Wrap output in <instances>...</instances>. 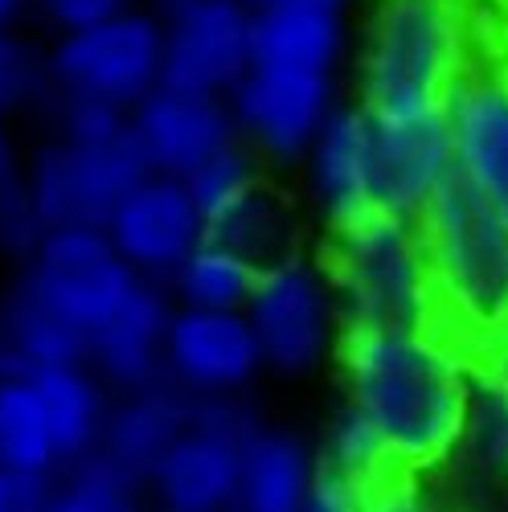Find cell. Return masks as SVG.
I'll use <instances>...</instances> for the list:
<instances>
[{
    "label": "cell",
    "instance_id": "obj_1",
    "mask_svg": "<svg viewBox=\"0 0 508 512\" xmlns=\"http://www.w3.org/2000/svg\"><path fill=\"white\" fill-rule=\"evenodd\" d=\"M336 357L349 406L373 422L402 476L463 447L476 381L435 328H345Z\"/></svg>",
    "mask_w": 508,
    "mask_h": 512
},
{
    "label": "cell",
    "instance_id": "obj_2",
    "mask_svg": "<svg viewBox=\"0 0 508 512\" xmlns=\"http://www.w3.org/2000/svg\"><path fill=\"white\" fill-rule=\"evenodd\" d=\"M345 328H431L439 295L418 222L365 209L328 226L320 259Z\"/></svg>",
    "mask_w": 508,
    "mask_h": 512
},
{
    "label": "cell",
    "instance_id": "obj_3",
    "mask_svg": "<svg viewBox=\"0 0 508 512\" xmlns=\"http://www.w3.org/2000/svg\"><path fill=\"white\" fill-rule=\"evenodd\" d=\"M463 74L451 0H377L357 58V103L369 115L443 111Z\"/></svg>",
    "mask_w": 508,
    "mask_h": 512
},
{
    "label": "cell",
    "instance_id": "obj_4",
    "mask_svg": "<svg viewBox=\"0 0 508 512\" xmlns=\"http://www.w3.org/2000/svg\"><path fill=\"white\" fill-rule=\"evenodd\" d=\"M439 304L472 328L508 324V226L451 181L418 218Z\"/></svg>",
    "mask_w": 508,
    "mask_h": 512
},
{
    "label": "cell",
    "instance_id": "obj_5",
    "mask_svg": "<svg viewBox=\"0 0 508 512\" xmlns=\"http://www.w3.org/2000/svg\"><path fill=\"white\" fill-rule=\"evenodd\" d=\"M152 177V168L127 132L107 144H46L37 148L25 185L41 226L50 230H107L115 209Z\"/></svg>",
    "mask_w": 508,
    "mask_h": 512
},
{
    "label": "cell",
    "instance_id": "obj_6",
    "mask_svg": "<svg viewBox=\"0 0 508 512\" xmlns=\"http://www.w3.org/2000/svg\"><path fill=\"white\" fill-rule=\"evenodd\" d=\"M259 426L263 418L246 394L193 398L189 431L148 476V500L156 512H230L242 476V447Z\"/></svg>",
    "mask_w": 508,
    "mask_h": 512
},
{
    "label": "cell",
    "instance_id": "obj_7",
    "mask_svg": "<svg viewBox=\"0 0 508 512\" xmlns=\"http://www.w3.org/2000/svg\"><path fill=\"white\" fill-rule=\"evenodd\" d=\"M54 95L99 99L132 115L164 82V17L132 9L107 25L58 37L46 54Z\"/></svg>",
    "mask_w": 508,
    "mask_h": 512
},
{
    "label": "cell",
    "instance_id": "obj_8",
    "mask_svg": "<svg viewBox=\"0 0 508 512\" xmlns=\"http://www.w3.org/2000/svg\"><path fill=\"white\" fill-rule=\"evenodd\" d=\"M246 320L259 340L263 365L287 377L320 369L328 357H336L345 336V320L324 267L300 254L259 271Z\"/></svg>",
    "mask_w": 508,
    "mask_h": 512
},
{
    "label": "cell",
    "instance_id": "obj_9",
    "mask_svg": "<svg viewBox=\"0 0 508 512\" xmlns=\"http://www.w3.org/2000/svg\"><path fill=\"white\" fill-rule=\"evenodd\" d=\"M17 283L87 340L144 287V279L119 259L107 230H50Z\"/></svg>",
    "mask_w": 508,
    "mask_h": 512
},
{
    "label": "cell",
    "instance_id": "obj_10",
    "mask_svg": "<svg viewBox=\"0 0 508 512\" xmlns=\"http://www.w3.org/2000/svg\"><path fill=\"white\" fill-rule=\"evenodd\" d=\"M238 140L267 164H304L320 127L341 107L332 74L250 66L226 99Z\"/></svg>",
    "mask_w": 508,
    "mask_h": 512
},
{
    "label": "cell",
    "instance_id": "obj_11",
    "mask_svg": "<svg viewBox=\"0 0 508 512\" xmlns=\"http://www.w3.org/2000/svg\"><path fill=\"white\" fill-rule=\"evenodd\" d=\"M373 119V181L369 201L394 218L418 222L427 205L455 181V140L451 115H369Z\"/></svg>",
    "mask_w": 508,
    "mask_h": 512
},
{
    "label": "cell",
    "instance_id": "obj_12",
    "mask_svg": "<svg viewBox=\"0 0 508 512\" xmlns=\"http://www.w3.org/2000/svg\"><path fill=\"white\" fill-rule=\"evenodd\" d=\"M250 66V9L242 0H197L164 17V87L230 99Z\"/></svg>",
    "mask_w": 508,
    "mask_h": 512
},
{
    "label": "cell",
    "instance_id": "obj_13",
    "mask_svg": "<svg viewBox=\"0 0 508 512\" xmlns=\"http://www.w3.org/2000/svg\"><path fill=\"white\" fill-rule=\"evenodd\" d=\"M107 238L144 283L168 287L173 275L193 259V250L209 238V230L185 185L152 173L115 209V218L107 222Z\"/></svg>",
    "mask_w": 508,
    "mask_h": 512
},
{
    "label": "cell",
    "instance_id": "obj_14",
    "mask_svg": "<svg viewBox=\"0 0 508 512\" xmlns=\"http://www.w3.org/2000/svg\"><path fill=\"white\" fill-rule=\"evenodd\" d=\"M263 369L267 365L246 312H173L164 336V377L189 398L246 394Z\"/></svg>",
    "mask_w": 508,
    "mask_h": 512
},
{
    "label": "cell",
    "instance_id": "obj_15",
    "mask_svg": "<svg viewBox=\"0 0 508 512\" xmlns=\"http://www.w3.org/2000/svg\"><path fill=\"white\" fill-rule=\"evenodd\" d=\"M455 181L508 226V78L468 70L447 103Z\"/></svg>",
    "mask_w": 508,
    "mask_h": 512
},
{
    "label": "cell",
    "instance_id": "obj_16",
    "mask_svg": "<svg viewBox=\"0 0 508 512\" xmlns=\"http://www.w3.org/2000/svg\"><path fill=\"white\" fill-rule=\"evenodd\" d=\"M132 136L156 177L185 181L197 164L238 144V127L226 99L160 87L132 111Z\"/></svg>",
    "mask_w": 508,
    "mask_h": 512
},
{
    "label": "cell",
    "instance_id": "obj_17",
    "mask_svg": "<svg viewBox=\"0 0 508 512\" xmlns=\"http://www.w3.org/2000/svg\"><path fill=\"white\" fill-rule=\"evenodd\" d=\"M173 295L168 287L144 283L132 304H127L103 332L91 336V353L87 369L103 381V386L123 398V394H140L156 381H164V336L173 324Z\"/></svg>",
    "mask_w": 508,
    "mask_h": 512
},
{
    "label": "cell",
    "instance_id": "obj_18",
    "mask_svg": "<svg viewBox=\"0 0 508 512\" xmlns=\"http://www.w3.org/2000/svg\"><path fill=\"white\" fill-rule=\"evenodd\" d=\"M304 173L328 226L373 209V119L361 103H341L328 115L312 152L304 156Z\"/></svg>",
    "mask_w": 508,
    "mask_h": 512
},
{
    "label": "cell",
    "instance_id": "obj_19",
    "mask_svg": "<svg viewBox=\"0 0 508 512\" xmlns=\"http://www.w3.org/2000/svg\"><path fill=\"white\" fill-rule=\"evenodd\" d=\"M189 422H193V398L164 377L140 394H123L111 402L99 451L111 463H119L123 472H132L148 484L152 467L189 431Z\"/></svg>",
    "mask_w": 508,
    "mask_h": 512
},
{
    "label": "cell",
    "instance_id": "obj_20",
    "mask_svg": "<svg viewBox=\"0 0 508 512\" xmlns=\"http://www.w3.org/2000/svg\"><path fill=\"white\" fill-rule=\"evenodd\" d=\"M349 46L345 17L295 9V5H271L250 13V54L254 66L275 70H304V74H336Z\"/></svg>",
    "mask_w": 508,
    "mask_h": 512
},
{
    "label": "cell",
    "instance_id": "obj_21",
    "mask_svg": "<svg viewBox=\"0 0 508 512\" xmlns=\"http://www.w3.org/2000/svg\"><path fill=\"white\" fill-rule=\"evenodd\" d=\"M316 467V451L300 435L263 422L242 447V476L230 512H304Z\"/></svg>",
    "mask_w": 508,
    "mask_h": 512
},
{
    "label": "cell",
    "instance_id": "obj_22",
    "mask_svg": "<svg viewBox=\"0 0 508 512\" xmlns=\"http://www.w3.org/2000/svg\"><path fill=\"white\" fill-rule=\"evenodd\" d=\"M33 386L46 406L58 463L70 467L78 459H87L103 447L107 431V414H111V390L87 369V365H70V369H46L33 373ZM58 467V472H62Z\"/></svg>",
    "mask_w": 508,
    "mask_h": 512
},
{
    "label": "cell",
    "instance_id": "obj_23",
    "mask_svg": "<svg viewBox=\"0 0 508 512\" xmlns=\"http://www.w3.org/2000/svg\"><path fill=\"white\" fill-rule=\"evenodd\" d=\"M0 336H5L13 373H29V377L46 369L87 365L91 353V340L74 332L66 320H58L46 304H37L21 283L0 304Z\"/></svg>",
    "mask_w": 508,
    "mask_h": 512
},
{
    "label": "cell",
    "instance_id": "obj_24",
    "mask_svg": "<svg viewBox=\"0 0 508 512\" xmlns=\"http://www.w3.org/2000/svg\"><path fill=\"white\" fill-rule=\"evenodd\" d=\"M0 467L25 476H58V447L29 373L0 377Z\"/></svg>",
    "mask_w": 508,
    "mask_h": 512
},
{
    "label": "cell",
    "instance_id": "obj_25",
    "mask_svg": "<svg viewBox=\"0 0 508 512\" xmlns=\"http://www.w3.org/2000/svg\"><path fill=\"white\" fill-rule=\"evenodd\" d=\"M254 279H259V267L246 263L238 250L205 238L193 250V259L173 275L168 295L177 308L189 312H246Z\"/></svg>",
    "mask_w": 508,
    "mask_h": 512
},
{
    "label": "cell",
    "instance_id": "obj_26",
    "mask_svg": "<svg viewBox=\"0 0 508 512\" xmlns=\"http://www.w3.org/2000/svg\"><path fill=\"white\" fill-rule=\"evenodd\" d=\"M148 504V484L103 451L62 467L46 496V512H148Z\"/></svg>",
    "mask_w": 508,
    "mask_h": 512
},
{
    "label": "cell",
    "instance_id": "obj_27",
    "mask_svg": "<svg viewBox=\"0 0 508 512\" xmlns=\"http://www.w3.org/2000/svg\"><path fill=\"white\" fill-rule=\"evenodd\" d=\"M209 238L238 250L242 259L254 263L259 271L275 267V263H283V259L295 254V246H291V238H295L291 213L267 185H259L234 213H226L222 222L209 226Z\"/></svg>",
    "mask_w": 508,
    "mask_h": 512
},
{
    "label": "cell",
    "instance_id": "obj_28",
    "mask_svg": "<svg viewBox=\"0 0 508 512\" xmlns=\"http://www.w3.org/2000/svg\"><path fill=\"white\" fill-rule=\"evenodd\" d=\"M181 185H185L189 201L197 205V213L205 218V230H209V226L222 222L226 213H234L254 189L263 185V177H259V156H254V152L238 140V144L222 148L218 156H209L205 164H197Z\"/></svg>",
    "mask_w": 508,
    "mask_h": 512
},
{
    "label": "cell",
    "instance_id": "obj_29",
    "mask_svg": "<svg viewBox=\"0 0 508 512\" xmlns=\"http://www.w3.org/2000/svg\"><path fill=\"white\" fill-rule=\"evenodd\" d=\"M316 459L324 467H332V472L365 484V488H377V484L402 476L394 467V459H390V451H386V443H381V435L373 431V422L365 414H357L353 406H345L332 418Z\"/></svg>",
    "mask_w": 508,
    "mask_h": 512
},
{
    "label": "cell",
    "instance_id": "obj_30",
    "mask_svg": "<svg viewBox=\"0 0 508 512\" xmlns=\"http://www.w3.org/2000/svg\"><path fill=\"white\" fill-rule=\"evenodd\" d=\"M46 99H50L46 58L13 29H0V119Z\"/></svg>",
    "mask_w": 508,
    "mask_h": 512
},
{
    "label": "cell",
    "instance_id": "obj_31",
    "mask_svg": "<svg viewBox=\"0 0 508 512\" xmlns=\"http://www.w3.org/2000/svg\"><path fill=\"white\" fill-rule=\"evenodd\" d=\"M463 447L476 455L480 467H488L496 476H508V381L476 386Z\"/></svg>",
    "mask_w": 508,
    "mask_h": 512
},
{
    "label": "cell",
    "instance_id": "obj_32",
    "mask_svg": "<svg viewBox=\"0 0 508 512\" xmlns=\"http://www.w3.org/2000/svg\"><path fill=\"white\" fill-rule=\"evenodd\" d=\"M46 107H50V119L58 127L62 144H107V140L123 136L127 123H132L127 111L99 103V99H78V95H54L50 91Z\"/></svg>",
    "mask_w": 508,
    "mask_h": 512
},
{
    "label": "cell",
    "instance_id": "obj_33",
    "mask_svg": "<svg viewBox=\"0 0 508 512\" xmlns=\"http://www.w3.org/2000/svg\"><path fill=\"white\" fill-rule=\"evenodd\" d=\"M41 238H46V226L37 218L25 173H21V181L13 189L0 193V254H9L17 263H29Z\"/></svg>",
    "mask_w": 508,
    "mask_h": 512
},
{
    "label": "cell",
    "instance_id": "obj_34",
    "mask_svg": "<svg viewBox=\"0 0 508 512\" xmlns=\"http://www.w3.org/2000/svg\"><path fill=\"white\" fill-rule=\"evenodd\" d=\"M33 5L66 37V33H82V29H95V25H107L123 13H132L136 0H33Z\"/></svg>",
    "mask_w": 508,
    "mask_h": 512
},
{
    "label": "cell",
    "instance_id": "obj_35",
    "mask_svg": "<svg viewBox=\"0 0 508 512\" xmlns=\"http://www.w3.org/2000/svg\"><path fill=\"white\" fill-rule=\"evenodd\" d=\"M320 463V459H316ZM373 488L332 472V467H316V480L308 488V500H304V512H365V500H369Z\"/></svg>",
    "mask_w": 508,
    "mask_h": 512
},
{
    "label": "cell",
    "instance_id": "obj_36",
    "mask_svg": "<svg viewBox=\"0 0 508 512\" xmlns=\"http://www.w3.org/2000/svg\"><path fill=\"white\" fill-rule=\"evenodd\" d=\"M54 476H25L0 467V512H46Z\"/></svg>",
    "mask_w": 508,
    "mask_h": 512
},
{
    "label": "cell",
    "instance_id": "obj_37",
    "mask_svg": "<svg viewBox=\"0 0 508 512\" xmlns=\"http://www.w3.org/2000/svg\"><path fill=\"white\" fill-rule=\"evenodd\" d=\"M365 512H439V504L422 492L410 476H394L386 484H377L365 500Z\"/></svg>",
    "mask_w": 508,
    "mask_h": 512
},
{
    "label": "cell",
    "instance_id": "obj_38",
    "mask_svg": "<svg viewBox=\"0 0 508 512\" xmlns=\"http://www.w3.org/2000/svg\"><path fill=\"white\" fill-rule=\"evenodd\" d=\"M21 181V168H17V156H13V144L5 136V127H0V193L13 189Z\"/></svg>",
    "mask_w": 508,
    "mask_h": 512
},
{
    "label": "cell",
    "instance_id": "obj_39",
    "mask_svg": "<svg viewBox=\"0 0 508 512\" xmlns=\"http://www.w3.org/2000/svg\"><path fill=\"white\" fill-rule=\"evenodd\" d=\"M279 5H295V9H316V13H332V17H345L353 0H279Z\"/></svg>",
    "mask_w": 508,
    "mask_h": 512
},
{
    "label": "cell",
    "instance_id": "obj_40",
    "mask_svg": "<svg viewBox=\"0 0 508 512\" xmlns=\"http://www.w3.org/2000/svg\"><path fill=\"white\" fill-rule=\"evenodd\" d=\"M29 5H33V0H0V29H9Z\"/></svg>",
    "mask_w": 508,
    "mask_h": 512
},
{
    "label": "cell",
    "instance_id": "obj_41",
    "mask_svg": "<svg viewBox=\"0 0 508 512\" xmlns=\"http://www.w3.org/2000/svg\"><path fill=\"white\" fill-rule=\"evenodd\" d=\"M152 5L160 9V17H168V13H181V9L197 5V0H152Z\"/></svg>",
    "mask_w": 508,
    "mask_h": 512
},
{
    "label": "cell",
    "instance_id": "obj_42",
    "mask_svg": "<svg viewBox=\"0 0 508 512\" xmlns=\"http://www.w3.org/2000/svg\"><path fill=\"white\" fill-rule=\"evenodd\" d=\"M13 373V361H9V349H5V336H0V377Z\"/></svg>",
    "mask_w": 508,
    "mask_h": 512
},
{
    "label": "cell",
    "instance_id": "obj_43",
    "mask_svg": "<svg viewBox=\"0 0 508 512\" xmlns=\"http://www.w3.org/2000/svg\"><path fill=\"white\" fill-rule=\"evenodd\" d=\"M242 5H246V9L254 13V9H263V5H271V0H242Z\"/></svg>",
    "mask_w": 508,
    "mask_h": 512
},
{
    "label": "cell",
    "instance_id": "obj_44",
    "mask_svg": "<svg viewBox=\"0 0 508 512\" xmlns=\"http://www.w3.org/2000/svg\"><path fill=\"white\" fill-rule=\"evenodd\" d=\"M504 328H508V324H504Z\"/></svg>",
    "mask_w": 508,
    "mask_h": 512
}]
</instances>
